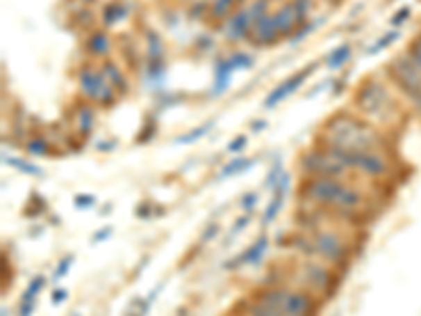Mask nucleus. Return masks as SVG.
Segmentation results:
<instances>
[{"mask_svg":"<svg viewBox=\"0 0 421 316\" xmlns=\"http://www.w3.org/2000/svg\"><path fill=\"white\" fill-rule=\"evenodd\" d=\"M367 182L363 180H331V177H312L299 180L297 198H304L316 207H322L363 230L369 215L375 207V194L369 192Z\"/></svg>","mask_w":421,"mask_h":316,"instance_id":"nucleus-1","label":"nucleus"},{"mask_svg":"<svg viewBox=\"0 0 421 316\" xmlns=\"http://www.w3.org/2000/svg\"><path fill=\"white\" fill-rule=\"evenodd\" d=\"M316 143L341 148L347 152L390 150L386 133L354 110H339L329 116L316 135Z\"/></svg>","mask_w":421,"mask_h":316,"instance_id":"nucleus-2","label":"nucleus"},{"mask_svg":"<svg viewBox=\"0 0 421 316\" xmlns=\"http://www.w3.org/2000/svg\"><path fill=\"white\" fill-rule=\"evenodd\" d=\"M394 87L388 78L369 76L354 91V112H358L365 120L373 123L381 131L390 125H398L400 120V104L396 100Z\"/></svg>","mask_w":421,"mask_h":316,"instance_id":"nucleus-3","label":"nucleus"},{"mask_svg":"<svg viewBox=\"0 0 421 316\" xmlns=\"http://www.w3.org/2000/svg\"><path fill=\"white\" fill-rule=\"evenodd\" d=\"M249 293L280 316H318L324 303L314 293L293 285H257Z\"/></svg>","mask_w":421,"mask_h":316,"instance_id":"nucleus-4","label":"nucleus"},{"mask_svg":"<svg viewBox=\"0 0 421 316\" xmlns=\"http://www.w3.org/2000/svg\"><path fill=\"white\" fill-rule=\"evenodd\" d=\"M322 145V143H320ZM337 161L356 177L365 180L371 186H379L388 182L394 173V161L390 150H363V152H347L341 148L324 145Z\"/></svg>","mask_w":421,"mask_h":316,"instance_id":"nucleus-5","label":"nucleus"},{"mask_svg":"<svg viewBox=\"0 0 421 316\" xmlns=\"http://www.w3.org/2000/svg\"><path fill=\"white\" fill-rule=\"evenodd\" d=\"M383 74L402 102L421 118V72L415 68L406 51L390 59L383 68Z\"/></svg>","mask_w":421,"mask_h":316,"instance_id":"nucleus-6","label":"nucleus"},{"mask_svg":"<svg viewBox=\"0 0 421 316\" xmlns=\"http://www.w3.org/2000/svg\"><path fill=\"white\" fill-rule=\"evenodd\" d=\"M299 180H312V177H331V180H361L354 173H349L337 158L320 143H312L308 150L299 154L297 161ZM365 182V180H363Z\"/></svg>","mask_w":421,"mask_h":316,"instance_id":"nucleus-7","label":"nucleus"},{"mask_svg":"<svg viewBox=\"0 0 421 316\" xmlns=\"http://www.w3.org/2000/svg\"><path fill=\"white\" fill-rule=\"evenodd\" d=\"M76 83L79 93L85 102L95 104L97 108H110L118 102V91L106 81V76L99 68V63L87 61L79 65L76 70Z\"/></svg>","mask_w":421,"mask_h":316,"instance_id":"nucleus-8","label":"nucleus"},{"mask_svg":"<svg viewBox=\"0 0 421 316\" xmlns=\"http://www.w3.org/2000/svg\"><path fill=\"white\" fill-rule=\"evenodd\" d=\"M291 184H293V177H291L289 171H285L283 175H280V180L276 182V186L272 188V198L267 200V205H265V209H263V213L259 217L263 228L272 226L278 219L280 211H283V205L287 200V194L291 190Z\"/></svg>","mask_w":421,"mask_h":316,"instance_id":"nucleus-9","label":"nucleus"},{"mask_svg":"<svg viewBox=\"0 0 421 316\" xmlns=\"http://www.w3.org/2000/svg\"><path fill=\"white\" fill-rule=\"evenodd\" d=\"M267 249H270V239H267L265 234H261L253 245H249V247H247L245 251H240L238 255L230 258V260L224 264V270L234 272V270H240V268H253V266H259V264L263 262Z\"/></svg>","mask_w":421,"mask_h":316,"instance_id":"nucleus-10","label":"nucleus"},{"mask_svg":"<svg viewBox=\"0 0 421 316\" xmlns=\"http://www.w3.org/2000/svg\"><path fill=\"white\" fill-rule=\"evenodd\" d=\"M312 70H314V68H306V70H302V72L289 76L287 81H283L278 87H274V89L267 93V97L263 100V108H265V110H274L280 102H285L289 95H293L295 91H299L302 85L308 81V76H310Z\"/></svg>","mask_w":421,"mask_h":316,"instance_id":"nucleus-11","label":"nucleus"},{"mask_svg":"<svg viewBox=\"0 0 421 316\" xmlns=\"http://www.w3.org/2000/svg\"><path fill=\"white\" fill-rule=\"evenodd\" d=\"M253 28V17L249 13V7H238L222 26V34L230 40V42H240L247 40Z\"/></svg>","mask_w":421,"mask_h":316,"instance_id":"nucleus-12","label":"nucleus"},{"mask_svg":"<svg viewBox=\"0 0 421 316\" xmlns=\"http://www.w3.org/2000/svg\"><path fill=\"white\" fill-rule=\"evenodd\" d=\"M272 19H274V26L278 30V34L283 38H291L295 34V30L302 26V19L293 7L291 0H285V3H280L274 11H272Z\"/></svg>","mask_w":421,"mask_h":316,"instance_id":"nucleus-13","label":"nucleus"},{"mask_svg":"<svg viewBox=\"0 0 421 316\" xmlns=\"http://www.w3.org/2000/svg\"><path fill=\"white\" fill-rule=\"evenodd\" d=\"M280 38H283V36L278 34V30L274 26V19H272V11H270V13H265V15H261L259 19L253 22V28H251V34H249L247 42L255 45V47H272Z\"/></svg>","mask_w":421,"mask_h":316,"instance_id":"nucleus-14","label":"nucleus"},{"mask_svg":"<svg viewBox=\"0 0 421 316\" xmlns=\"http://www.w3.org/2000/svg\"><path fill=\"white\" fill-rule=\"evenodd\" d=\"M112 49H114V40H112V36L106 32V28H101V30H91V32L87 34V38H85V51H87V55H89L93 61H101V59L110 57Z\"/></svg>","mask_w":421,"mask_h":316,"instance_id":"nucleus-15","label":"nucleus"},{"mask_svg":"<svg viewBox=\"0 0 421 316\" xmlns=\"http://www.w3.org/2000/svg\"><path fill=\"white\" fill-rule=\"evenodd\" d=\"M99 68H101V72H104V76H106V81L118 91V95H126V93L131 91L129 76H126V72L120 68L118 61H114L112 57H106V59L99 61Z\"/></svg>","mask_w":421,"mask_h":316,"instance_id":"nucleus-16","label":"nucleus"},{"mask_svg":"<svg viewBox=\"0 0 421 316\" xmlns=\"http://www.w3.org/2000/svg\"><path fill=\"white\" fill-rule=\"evenodd\" d=\"M234 72H236V68L230 61V57L217 59L215 68H213V87H210V95H213V97L224 95L228 91V87H230V83H232Z\"/></svg>","mask_w":421,"mask_h":316,"instance_id":"nucleus-17","label":"nucleus"},{"mask_svg":"<svg viewBox=\"0 0 421 316\" xmlns=\"http://www.w3.org/2000/svg\"><path fill=\"white\" fill-rule=\"evenodd\" d=\"M95 104L83 102L79 108H74V129L81 137H89L95 129Z\"/></svg>","mask_w":421,"mask_h":316,"instance_id":"nucleus-18","label":"nucleus"},{"mask_svg":"<svg viewBox=\"0 0 421 316\" xmlns=\"http://www.w3.org/2000/svg\"><path fill=\"white\" fill-rule=\"evenodd\" d=\"M234 308H236L238 312L247 314V316H280L276 310H272L270 306L261 303V301H259V299H255L251 293L242 295V297H240V299L234 303Z\"/></svg>","mask_w":421,"mask_h":316,"instance_id":"nucleus-19","label":"nucleus"},{"mask_svg":"<svg viewBox=\"0 0 421 316\" xmlns=\"http://www.w3.org/2000/svg\"><path fill=\"white\" fill-rule=\"evenodd\" d=\"M129 15V5L126 3H108L101 11V26L114 28L116 24H120L124 17Z\"/></svg>","mask_w":421,"mask_h":316,"instance_id":"nucleus-20","label":"nucleus"},{"mask_svg":"<svg viewBox=\"0 0 421 316\" xmlns=\"http://www.w3.org/2000/svg\"><path fill=\"white\" fill-rule=\"evenodd\" d=\"M255 158H245V156H236V158H232V161L228 163V165H224L222 169H220V180H226V177H234V175H242V173H247V171H251L253 167H255Z\"/></svg>","mask_w":421,"mask_h":316,"instance_id":"nucleus-21","label":"nucleus"},{"mask_svg":"<svg viewBox=\"0 0 421 316\" xmlns=\"http://www.w3.org/2000/svg\"><path fill=\"white\" fill-rule=\"evenodd\" d=\"M3 163H5L7 167H13V169H17L19 173L32 175V177H42V175H44L42 167H38L36 163L28 161V158H17V156H9V154H3Z\"/></svg>","mask_w":421,"mask_h":316,"instance_id":"nucleus-22","label":"nucleus"},{"mask_svg":"<svg viewBox=\"0 0 421 316\" xmlns=\"http://www.w3.org/2000/svg\"><path fill=\"white\" fill-rule=\"evenodd\" d=\"M24 150L30 156H51L53 154V141L47 135H30L24 141Z\"/></svg>","mask_w":421,"mask_h":316,"instance_id":"nucleus-23","label":"nucleus"},{"mask_svg":"<svg viewBox=\"0 0 421 316\" xmlns=\"http://www.w3.org/2000/svg\"><path fill=\"white\" fill-rule=\"evenodd\" d=\"M349 59H352V42H341L339 47H335V49L327 55L324 63H327L329 70H339V68H343Z\"/></svg>","mask_w":421,"mask_h":316,"instance_id":"nucleus-24","label":"nucleus"},{"mask_svg":"<svg viewBox=\"0 0 421 316\" xmlns=\"http://www.w3.org/2000/svg\"><path fill=\"white\" fill-rule=\"evenodd\" d=\"M238 3L236 0H210V7H208V17L213 22H226L234 11H236Z\"/></svg>","mask_w":421,"mask_h":316,"instance_id":"nucleus-25","label":"nucleus"},{"mask_svg":"<svg viewBox=\"0 0 421 316\" xmlns=\"http://www.w3.org/2000/svg\"><path fill=\"white\" fill-rule=\"evenodd\" d=\"M44 287H47V276L44 274L32 276L30 283H28V287L24 289L22 297H19V303H36V299L44 291Z\"/></svg>","mask_w":421,"mask_h":316,"instance_id":"nucleus-26","label":"nucleus"},{"mask_svg":"<svg viewBox=\"0 0 421 316\" xmlns=\"http://www.w3.org/2000/svg\"><path fill=\"white\" fill-rule=\"evenodd\" d=\"M215 127V123L210 120V123H204V125H200V127H196V129H190V131H185V133H181L177 139H175V143H179V145H188V143H196L198 139H202L210 129Z\"/></svg>","mask_w":421,"mask_h":316,"instance_id":"nucleus-27","label":"nucleus"},{"mask_svg":"<svg viewBox=\"0 0 421 316\" xmlns=\"http://www.w3.org/2000/svg\"><path fill=\"white\" fill-rule=\"evenodd\" d=\"M398 38H400V32H398V30H390V32H386L381 38H377V40L369 47L367 55H377L379 51H383V49H388L390 45H394Z\"/></svg>","mask_w":421,"mask_h":316,"instance_id":"nucleus-28","label":"nucleus"},{"mask_svg":"<svg viewBox=\"0 0 421 316\" xmlns=\"http://www.w3.org/2000/svg\"><path fill=\"white\" fill-rule=\"evenodd\" d=\"M285 173V169H283V158H276V161L272 163V167L267 169V173H265V180H263V188L265 190H272L274 186H276V182L280 180V175Z\"/></svg>","mask_w":421,"mask_h":316,"instance_id":"nucleus-29","label":"nucleus"},{"mask_svg":"<svg viewBox=\"0 0 421 316\" xmlns=\"http://www.w3.org/2000/svg\"><path fill=\"white\" fill-rule=\"evenodd\" d=\"M72 266H74V255H72V253L63 255V258L57 262V266H55V270H53V274H51V281H53V283H59L61 278H65L67 272L72 270Z\"/></svg>","mask_w":421,"mask_h":316,"instance_id":"nucleus-30","label":"nucleus"},{"mask_svg":"<svg viewBox=\"0 0 421 316\" xmlns=\"http://www.w3.org/2000/svg\"><path fill=\"white\" fill-rule=\"evenodd\" d=\"M228 57H230V61L234 63L236 72H238V70H251V68L255 65L253 55L247 53V51H234V53H230Z\"/></svg>","mask_w":421,"mask_h":316,"instance_id":"nucleus-31","label":"nucleus"},{"mask_svg":"<svg viewBox=\"0 0 421 316\" xmlns=\"http://www.w3.org/2000/svg\"><path fill=\"white\" fill-rule=\"evenodd\" d=\"M406 55L411 57V61L415 63V68L421 72V30L415 34V38L408 42V47H406Z\"/></svg>","mask_w":421,"mask_h":316,"instance_id":"nucleus-32","label":"nucleus"},{"mask_svg":"<svg viewBox=\"0 0 421 316\" xmlns=\"http://www.w3.org/2000/svg\"><path fill=\"white\" fill-rule=\"evenodd\" d=\"M220 232H222V223H217V221L206 223L204 230H202V234H200V239H198V245H208V243H213V241L217 239V236H220Z\"/></svg>","mask_w":421,"mask_h":316,"instance_id":"nucleus-33","label":"nucleus"},{"mask_svg":"<svg viewBox=\"0 0 421 316\" xmlns=\"http://www.w3.org/2000/svg\"><path fill=\"white\" fill-rule=\"evenodd\" d=\"M257 203H259V194L257 192H245L240 196V209H242V213L253 215L255 209H257Z\"/></svg>","mask_w":421,"mask_h":316,"instance_id":"nucleus-34","label":"nucleus"},{"mask_svg":"<svg viewBox=\"0 0 421 316\" xmlns=\"http://www.w3.org/2000/svg\"><path fill=\"white\" fill-rule=\"evenodd\" d=\"M291 3H293V7H295V11L299 15L302 24H306L308 17H310V13H312V9H314V0H291Z\"/></svg>","mask_w":421,"mask_h":316,"instance_id":"nucleus-35","label":"nucleus"},{"mask_svg":"<svg viewBox=\"0 0 421 316\" xmlns=\"http://www.w3.org/2000/svg\"><path fill=\"white\" fill-rule=\"evenodd\" d=\"M316 28H318V22H314V19H312V22L302 24V26L295 30V34L291 36V45H299V42H302V40H304V38H306L310 32H314Z\"/></svg>","mask_w":421,"mask_h":316,"instance_id":"nucleus-36","label":"nucleus"},{"mask_svg":"<svg viewBox=\"0 0 421 316\" xmlns=\"http://www.w3.org/2000/svg\"><path fill=\"white\" fill-rule=\"evenodd\" d=\"M249 223H251V215H249V213L238 215V217L234 219V223H232L230 232H228V239H234V236H238L242 230H247V226H249Z\"/></svg>","mask_w":421,"mask_h":316,"instance_id":"nucleus-37","label":"nucleus"},{"mask_svg":"<svg viewBox=\"0 0 421 316\" xmlns=\"http://www.w3.org/2000/svg\"><path fill=\"white\" fill-rule=\"evenodd\" d=\"M408 17H411V7H402V9H398V11L392 15L390 26H392L394 30H398V28H402V26L408 22Z\"/></svg>","mask_w":421,"mask_h":316,"instance_id":"nucleus-38","label":"nucleus"},{"mask_svg":"<svg viewBox=\"0 0 421 316\" xmlns=\"http://www.w3.org/2000/svg\"><path fill=\"white\" fill-rule=\"evenodd\" d=\"M97 205V198L93 194H76L74 196V207L79 211H87V209H93Z\"/></svg>","mask_w":421,"mask_h":316,"instance_id":"nucleus-39","label":"nucleus"},{"mask_svg":"<svg viewBox=\"0 0 421 316\" xmlns=\"http://www.w3.org/2000/svg\"><path fill=\"white\" fill-rule=\"evenodd\" d=\"M247 143H249L247 135H236V137L228 143L226 150H228V154H240V152H245Z\"/></svg>","mask_w":421,"mask_h":316,"instance_id":"nucleus-40","label":"nucleus"},{"mask_svg":"<svg viewBox=\"0 0 421 316\" xmlns=\"http://www.w3.org/2000/svg\"><path fill=\"white\" fill-rule=\"evenodd\" d=\"M208 7H210V3H194L190 7V17L192 19H200V17L208 15Z\"/></svg>","mask_w":421,"mask_h":316,"instance_id":"nucleus-41","label":"nucleus"},{"mask_svg":"<svg viewBox=\"0 0 421 316\" xmlns=\"http://www.w3.org/2000/svg\"><path fill=\"white\" fill-rule=\"evenodd\" d=\"M65 299H67V289H65V287H55V289L51 291V303H53V306H61Z\"/></svg>","mask_w":421,"mask_h":316,"instance_id":"nucleus-42","label":"nucleus"},{"mask_svg":"<svg viewBox=\"0 0 421 316\" xmlns=\"http://www.w3.org/2000/svg\"><path fill=\"white\" fill-rule=\"evenodd\" d=\"M110 236H112V228H110V226H106V228H101L99 232H95V234H93L91 243H93V245H99V243H104L106 239H110Z\"/></svg>","mask_w":421,"mask_h":316,"instance_id":"nucleus-43","label":"nucleus"},{"mask_svg":"<svg viewBox=\"0 0 421 316\" xmlns=\"http://www.w3.org/2000/svg\"><path fill=\"white\" fill-rule=\"evenodd\" d=\"M34 310H36V303H19L17 316H32Z\"/></svg>","mask_w":421,"mask_h":316,"instance_id":"nucleus-44","label":"nucleus"},{"mask_svg":"<svg viewBox=\"0 0 421 316\" xmlns=\"http://www.w3.org/2000/svg\"><path fill=\"white\" fill-rule=\"evenodd\" d=\"M135 213H137V217H146V219H148V217H150V205H148V203H146V205L142 203V205L137 207Z\"/></svg>","mask_w":421,"mask_h":316,"instance_id":"nucleus-45","label":"nucleus"},{"mask_svg":"<svg viewBox=\"0 0 421 316\" xmlns=\"http://www.w3.org/2000/svg\"><path fill=\"white\" fill-rule=\"evenodd\" d=\"M265 125H267L265 120H255V123H253V131H263Z\"/></svg>","mask_w":421,"mask_h":316,"instance_id":"nucleus-46","label":"nucleus"},{"mask_svg":"<svg viewBox=\"0 0 421 316\" xmlns=\"http://www.w3.org/2000/svg\"><path fill=\"white\" fill-rule=\"evenodd\" d=\"M224 316H247V314H242V312H238L236 308H232V310H228Z\"/></svg>","mask_w":421,"mask_h":316,"instance_id":"nucleus-47","label":"nucleus"},{"mask_svg":"<svg viewBox=\"0 0 421 316\" xmlns=\"http://www.w3.org/2000/svg\"><path fill=\"white\" fill-rule=\"evenodd\" d=\"M3 316H11V312H9V308H7V306H3Z\"/></svg>","mask_w":421,"mask_h":316,"instance_id":"nucleus-48","label":"nucleus"},{"mask_svg":"<svg viewBox=\"0 0 421 316\" xmlns=\"http://www.w3.org/2000/svg\"><path fill=\"white\" fill-rule=\"evenodd\" d=\"M81 3H93V0H81Z\"/></svg>","mask_w":421,"mask_h":316,"instance_id":"nucleus-49","label":"nucleus"},{"mask_svg":"<svg viewBox=\"0 0 421 316\" xmlns=\"http://www.w3.org/2000/svg\"><path fill=\"white\" fill-rule=\"evenodd\" d=\"M236 3H238V5H242V3H245V0H236Z\"/></svg>","mask_w":421,"mask_h":316,"instance_id":"nucleus-50","label":"nucleus"}]
</instances>
